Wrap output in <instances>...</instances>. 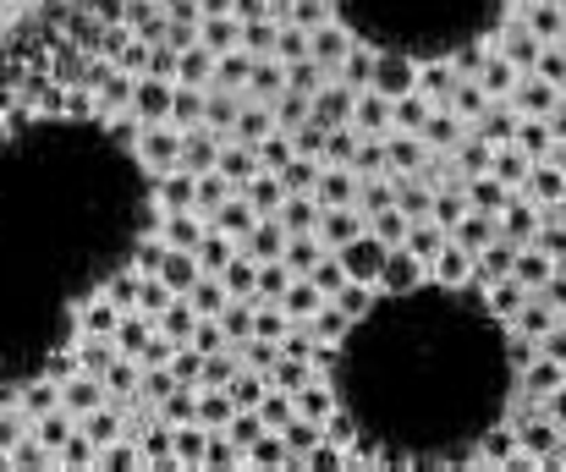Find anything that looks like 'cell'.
<instances>
[{"instance_id": "1", "label": "cell", "mask_w": 566, "mask_h": 472, "mask_svg": "<svg viewBox=\"0 0 566 472\" xmlns=\"http://www.w3.org/2000/svg\"><path fill=\"white\" fill-rule=\"evenodd\" d=\"M566 472V0H50L0 44V472Z\"/></svg>"}]
</instances>
